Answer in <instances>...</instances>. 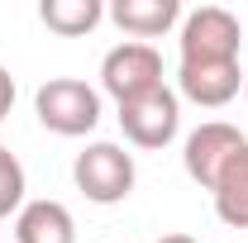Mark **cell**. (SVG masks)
Returning <instances> with one entry per match:
<instances>
[{
  "label": "cell",
  "instance_id": "4",
  "mask_svg": "<svg viewBox=\"0 0 248 243\" xmlns=\"http://www.w3.org/2000/svg\"><path fill=\"white\" fill-rule=\"evenodd\" d=\"M100 86L105 95H115V105L124 100H139L162 86V58H157L153 43H115L105 58H100Z\"/></svg>",
  "mask_w": 248,
  "mask_h": 243
},
{
  "label": "cell",
  "instance_id": "8",
  "mask_svg": "<svg viewBox=\"0 0 248 243\" xmlns=\"http://www.w3.org/2000/svg\"><path fill=\"white\" fill-rule=\"evenodd\" d=\"M15 243H77V219L62 200H24L15 214Z\"/></svg>",
  "mask_w": 248,
  "mask_h": 243
},
{
  "label": "cell",
  "instance_id": "10",
  "mask_svg": "<svg viewBox=\"0 0 248 243\" xmlns=\"http://www.w3.org/2000/svg\"><path fill=\"white\" fill-rule=\"evenodd\" d=\"M210 200H215V214L229 229H248V143L224 162L219 182L210 186Z\"/></svg>",
  "mask_w": 248,
  "mask_h": 243
},
{
  "label": "cell",
  "instance_id": "12",
  "mask_svg": "<svg viewBox=\"0 0 248 243\" xmlns=\"http://www.w3.org/2000/svg\"><path fill=\"white\" fill-rule=\"evenodd\" d=\"M24 191H29L24 162H19L10 148H0V219H10V214L24 210Z\"/></svg>",
  "mask_w": 248,
  "mask_h": 243
},
{
  "label": "cell",
  "instance_id": "6",
  "mask_svg": "<svg viewBox=\"0 0 248 243\" xmlns=\"http://www.w3.org/2000/svg\"><path fill=\"white\" fill-rule=\"evenodd\" d=\"M244 143H248V138L234 129V124L205 120L201 129H191V134H186V143H182V167H186V177L201 186V191H210V186L219 182V172H224V162L244 148Z\"/></svg>",
  "mask_w": 248,
  "mask_h": 243
},
{
  "label": "cell",
  "instance_id": "9",
  "mask_svg": "<svg viewBox=\"0 0 248 243\" xmlns=\"http://www.w3.org/2000/svg\"><path fill=\"white\" fill-rule=\"evenodd\" d=\"M105 15H110L134 43H143V38L172 33V24L182 19V0H115Z\"/></svg>",
  "mask_w": 248,
  "mask_h": 243
},
{
  "label": "cell",
  "instance_id": "5",
  "mask_svg": "<svg viewBox=\"0 0 248 243\" xmlns=\"http://www.w3.org/2000/svg\"><path fill=\"white\" fill-rule=\"evenodd\" d=\"M120 129L134 148H167L177 138V129H182V95L162 81L157 91L139 95V100H124Z\"/></svg>",
  "mask_w": 248,
  "mask_h": 243
},
{
  "label": "cell",
  "instance_id": "3",
  "mask_svg": "<svg viewBox=\"0 0 248 243\" xmlns=\"http://www.w3.org/2000/svg\"><path fill=\"white\" fill-rule=\"evenodd\" d=\"M182 62H239V15L224 10V5H201L182 15Z\"/></svg>",
  "mask_w": 248,
  "mask_h": 243
},
{
  "label": "cell",
  "instance_id": "15",
  "mask_svg": "<svg viewBox=\"0 0 248 243\" xmlns=\"http://www.w3.org/2000/svg\"><path fill=\"white\" fill-rule=\"evenodd\" d=\"M244 100H248V81H244Z\"/></svg>",
  "mask_w": 248,
  "mask_h": 243
},
{
  "label": "cell",
  "instance_id": "11",
  "mask_svg": "<svg viewBox=\"0 0 248 243\" xmlns=\"http://www.w3.org/2000/svg\"><path fill=\"white\" fill-rule=\"evenodd\" d=\"M38 19L53 33H62V38H81V33H91L105 19V5L100 0H43Z\"/></svg>",
  "mask_w": 248,
  "mask_h": 243
},
{
  "label": "cell",
  "instance_id": "7",
  "mask_svg": "<svg viewBox=\"0 0 248 243\" xmlns=\"http://www.w3.org/2000/svg\"><path fill=\"white\" fill-rule=\"evenodd\" d=\"M244 67L239 62H182L177 67V95H186L201 110H219L229 105L239 86H244Z\"/></svg>",
  "mask_w": 248,
  "mask_h": 243
},
{
  "label": "cell",
  "instance_id": "13",
  "mask_svg": "<svg viewBox=\"0 0 248 243\" xmlns=\"http://www.w3.org/2000/svg\"><path fill=\"white\" fill-rule=\"evenodd\" d=\"M10 105H15V76H10V72L0 67V120L10 115Z\"/></svg>",
  "mask_w": 248,
  "mask_h": 243
},
{
  "label": "cell",
  "instance_id": "2",
  "mask_svg": "<svg viewBox=\"0 0 248 243\" xmlns=\"http://www.w3.org/2000/svg\"><path fill=\"white\" fill-rule=\"evenodd\" d=\"M72 182L91 205H120L134 196V182H139L134 152H124L120 143H86L72 162Z\"/></svg>",
  "mask_w": 248,
  "mask_h": 243
},
{
  "label": "cell",
  "instance_id": "14",
  "mask_svg": "<svg viewBox=\"0 0 248 243\" xmlns=\"http://www.w3.org/2000/svg\"><path fill=\"white\" fill-rule=\"evenodd\" d=\"M157 243H201V239H191V234H162Z\"/></svg>",
  "mask_w": 248,
  "mask_h": 243
},
{
  "label": "cell",
  "instance_id": "1",
  "mask_svg": "<svg viewBox=\"0 0 248 243\" xmlns=\"http://www.w3.org/2000/svg\"><path fill=\"white\" fill-rule=\"evenodd\" d=\"M33 115L58 138H81L100 124V91L77 76H53L33 91Z\"/></svg>",
  "mask_w": 248,
  "mask_h": 243
}]
</instances>
